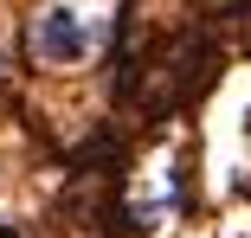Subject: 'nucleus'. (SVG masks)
Returning a JSON list of instances; mask_svg holds the SVG:
<instances>
[{
    "mask_svg": "<svg viewBox=\"0 0 251 238\" xmlns=\"http://www.w3.org/2000/svg\"><path fill=\"white\" fill-rule=\"evenodd\" d=\"M123 0H39L26 20V58L39 71H84L116 45Z\"/></svg>",
    "mask_w": 251,
    "mask_h": 238,
    "instance_id": "f257e3e1",
    "label": "nucleus"
},
{
    "mask_svg": "<svg viewBox=\"0 0 251 238\" xmlns=\"http://www.w3.org/2000/svg\"><path fill=\"white\" fill-rule=\"evenodd\" d=\"M7 84H13V58L0 52V90H7Z\"/></svg>",
    "mask_w": 251,
    "mask_h": 238,
    "instance_id": "f03ea898",
    "label": "nucleus"
}]
</instances>
